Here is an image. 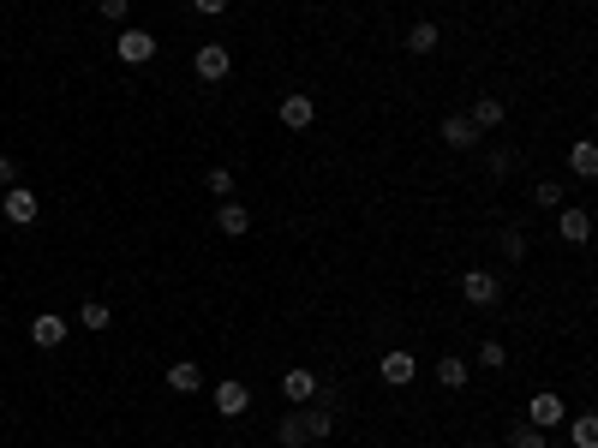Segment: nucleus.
I'll return each mask as SVG.
<instances>
[{
    "label": "nucleus",
    "instance_id": "obj_1",
    "mask_svg": "<svg viewBox=\"0 0 598 448\" xmlns=\"http://www.w3.org/2000/svg\"><path fill=\"white\" fill-rule=\"evenodd\" d=\"M461 299H467L473 311H491V305L502 299V281L491 270H467V275H461Z\"/></svg>",
    "mask_w": 598,
    "mask_h": 448
},
{
    "label": "nucleus",
    "instance_id": "obj_2",
    "mask_svg": "<svg viewBox=\"0 0 598 448\" xmlns=\"http://www.w3.org/2000/svg\"><path fill=\"white\" fill-rule=\"evenodd\" d=\"M192 66H198L203 84H221L228 79V66H234V54H228V42H203L198 54H192Z\"/></svg>",
    "mask_w": 598,
    "mask_h": 448
},
{
    "label": "nucleus",
    "instance_id": "obj_3",
    "mask_svg": "<svg viewBox=\"0 0 598 448\" xmlns=\"http://www.w3.org/2000/svg\"><path fill=\"white\" fill-rule=\"evenodd\" d=\"M562 419H569V412H562V394L544 389V394H533V401H527V425H533V430H557Z\"/></svg>",
    "mask_w": 598,
    "mask_h": 448
},
{
    "label": "nucleus",
    "instance_id": "obj_4",
    "mask_svg": "<svg viewBox=\"0 0 598 448\" xmlns=\"http://www.w3.org/2000/svg\"><path fill=\"white\" fill-rule=\"evenodd\" d=\"M378 377H383V383H389V389H407V383H413V377H419V359H413V353H383V365H378Z\"/></svg>",
    "mask_w": 598,
    "mask_h": 448
},
{
    "label": "nucleus",
    "instance_id": "obj_5",
    "mask_svg": "<svg viewBox=\"0 0 598 448\" xmlns=\"http://www.w3.org/2000/svg\"><path fill=\"white\" fill-rule=\"evenodd\" d=\"M114 54L126 60V66H144V60H156V37H150V30H120Z\"/></svg>",
    "mask_w": 598,
    "mask_h": 448
},
{
    "label": "nucleus",
    "instance_id": "obj_6",
    "mask_svg": "<svg viewBox=\"0 0 598 448\" xmlns=\"http://www.w3.org/2000/svg\"><path fill=\"white\" fill-rule=\"evenodd\" d=\"M210 401H216V412H221V419H239V412L252 407V389L228 377V383H216V389H210Z\"/></svg>",
    "mask_w": 598,
    "mask_h": 448
},
{
    "label": "nucleus",
    "instance_id": "obj_7",
    "mask_svg": "<svg viewBox=\"0 0 598 448\" xmlns=\"http://www.w3.org/2000/svg\"><path fill=\"white\" fill-rule=\"evenodd\" d=\"M0 210H6L12 228H30V221H37V192H30V186H6V203H0Z\"/></svg>",
    "mask_w": 598,
    "mask_h": 448
},
{
    "label": "nucleus",
    "instance_id": "obj_8",
    "mask_svg": "<svg viewBox=\"0 0 598 448\" xmlns=\"http://www.w3.org/2000/svg\"><path fill=\"white\" fill-rule=\"evenodd\" d=\"M281 126H287V132H305V126H311V120H318V108H311V96H281Z\"/></svg>",
    "mask_w": 598,
    "mask_h": 448
},
{
    "label": "nucleus",
    "instance_id": "obj_9",
    "mask_svg": "<svg viewBox=\"0 0 598 448\" xmlns=\"http://www.w3.org/2000/svg\"><path fill=\"white\" fill-rule=\"evenodd\" d=\"M66 329H72L66 317H54V311H37V323H30V341H37V347H60V341H66Z\"/></svg>",
    "mask_w": 598,
    "mask_h": 448
},
{
    "label": "nucleus",
    "instance_id": "obj_10",
    "mask_svg": "<svg viewBox=\"0 0 598 448\" xmlns=\"http://www.w3.org/2000/svg\"><path fill=\"white\" fill-rule=\"evenodd\" d=\"M502 120H509V108H502L497 96H478L473 114H467V126H473V132H491V126H502Z\"/></svg>",
    "mask_w": 598,
    "mask_h": 448
},
{
    "label": "nucleus",
    "instance_id": "obj_11",
    "mask_svg": "<svg viewBox=\"0 0 598 448\" xmlns=\"http://www.w3.org/2000/svg\"><path fill=\"white\" fill-rule=\"evenodd\" d=\"M216 228L228 239H239L245 228H252V215H245V203H234V197H221V210H216Z\"/></svg>",
    "mask_w": 598,
    "mask_h": 448
},
{
    "label": "nucleus",
    "instance_id": "obj_12",
    "mask_svg": "<svg viewBox=\"0 0 598 448\" xmlns=\"http://www.w3.org/2000/svg\"><path fill=\"white\" fill-rule=\"evenodd\" d=\"M168 389H174V394H198L203 389V370L192 365V359H179V365H168Z\"/></svg>",
    "mask_w": 598,
    "mask_h": 448
},
{
    "label": "nucleus",
    "instance_id": "obj_13",
    "mask_svg": "<svg viewBox=\"0 0 598 448\" xmlns=\"http://www.w3.org/2000/svg\"><path fill=\"white\" fill-rule=\"evenodd\" d=\"M437 132H443V144H449V150H473V144H478V132L467 126V114H449Z\"/></svg>",
    "mask_w": 598,
    "mask_h": 448
},
{
    "label": "nucleus",
    "instance_id": "obj_14",
    "mask_svg": "<svg viewBox=\"0 0 598 448\" xmlns=\"http://www.w3.org/2000/svg\"><path fill=\"white\" fill-rule=\"evenodd\" d=\"M281 394L287 401H311L318 394V370H281Z\"/></svg>",
    "mask_w": 598,
    "mask_h": 448
},
{
    "label": "nucleus",
    "instance_id": "obj_15",
    "mask_svg": "<svg viewBox=\"0 0 598 448\" xmlns=\"http://www.w3.org/2000/svg\"><path fill=\"white\" fill-rule=\"evenodd\" d=\"M276 443H281V448H305V443H311L305 412H287V419H276Z\"/></svg>",
    "mask_w": 598,
    "mask_h": 448
},
{
    "label": "nucleus",
    "instance_id": "obj_16",
    "mask_svg": "<svg viewBox=\"0 0 598 448\" xmlns=\"http://www.w3.org/2000/svg\"><path fill=\"white\" fill-rule=\"evenodd\" d=\"M569 174H575V179H598V144L580 137L575 150H569Z\"/></svg>",
    "mask_w": 598,
    "mask_h": 448
},
{
    "label": "nucleus",
    "instance_id": "obj_17",
    "mask_svg": "<svg viewBox=\"0 0 598 448\" xmlns=\"http://www.w3.org/2000/svg\"><path fill=\"white\" fill-rule=\"evenodd\" d=\"M557 234L569 239V245H586V234H593V215H586V210H562Z\"/></svg>",
    "mask_w": 598,
    "mask_h": 448
},
{
    "label": "nucleus",
    "instance_id": "obj_18",
    "mask_svg": "<svg viewBox=\"0 0 598 448\" xmlns=\"http://www.w3.org/2000/svg\"><path fill=\"white\" fill-rule=\"evenodd\" d=\"M437 383H443V389H467V359H455V353L437 359Z\"/></svg>",
    "mask_w": 598,
    "mask_h": 448
},
{
    "label": "nucleus",
    "instance_id": "obj_19",
    "mask_svg": "<svg viewBox=\"0 0 598 448\" xmlns=\"http://www.w3.org/2000/svg\"><path fill=\"white\" fill-rule=\"evenodd\" d=\"M431 48H437V24L419 19L413 30H407V54H431Z\"/></svg>",
    "mask_w": 598,
    "mask_h": 448
},
{
    "label": "nucleus",
    "instance_id": "obj_20",
    "mask_svg": "<svg viewBox=\"0 0 598 448\" xmlns=\"http://www.w3.org/2000/svg\"><path fill=\"white\" fill-rule=\"evenodd\" d=\"M533 203H538V210H562V179H538Z\"/></svg>",
    "mask_w": 598,
    "mask_h": 448
},
{
    "label": "nucleus",
    "instance_id": "obj_21",
    "mask_svg": "<svg viewBox=\"0 0 598 448\" xmlns=\"http://www.w3.org/2000/svg\"><path fill=\"white\" fill-rule=\"evenodd\" d=\"M305 430H311V443H323V436H329V430H336V412H329V407L305 412Z\"/></svg>",
    "mask_w": 598,
    "mask_h": 448
},
{
    "label": "nucleus",
    "instance_id": "obj_22",
    "mask_svg": "<svg viewBox=\"0 0 598 448\" xmlns=\"http://www.w3.org/2000/svg\"><path fill=\"white\" fill-rule=\"evenodd\" d=\"M509 448H551V443H544V430H533V425H515V430H509Z\"/></svg>",
    "mask_w": 598,
    "mask_h": 448
},
{
    "label": "nucleus",
    "instance_id": "obj_23",
    "mask_svg": "<svg viewBox=\"0 0 598 448\" xmlns=\"http://www.w3.org/2000/svg\"><path fill=\"white\" fill-rule=\"evenodd\" d=\"M575 448H598V419L593 412H580L575 419Z\"/></svg>",
    "mask_w": 598,
    "mask_h": 448
},
{
    "label": "nucleus",
    "instance_id": "obj_24",
    "mask_svg": "<svg viewBox=\"0 0 598 448\" xmlns=\"http://www.w3.org/2000/svg\"><path fill=\"white\" fill-rule=\"evenodd\" d=\"M478 365H485V370H502V365H509V347H502V341H485V347H478Z\"/></svg>",
    "mask_w": 598,
    "mask_h": 448
},
{
    "label": "nucleus",
    "instance_id": "obj_25",
    "mask_svg": "<svg viewBox=\"0 0 598 448\" xmlns=\"http://www.w3.org/2000/svg\"><path fill=\"white\" fill-rule=\"evenodd\" d=\"M79 323H84V329H108L114 317H108V305H96V299H90V305L79 311Z\"/></svg>",
    "mask_w": 598,
    "mask_h": 448
},
{
    "label": "nucleus",
    "instance_id": "obj_26",
    "mask_svg": "<svg viewBox=\"0 0 598 448\" xmlns=\"http://www.w3.org/2000/svg\"><path fill=\"white\" fill-rule=\"evenodd\" d=\"M203 186H210L216 197H234V174H228V168H210V179H203Z\"/></svg>",
    "mask_w": 598,
    "mask_h": 448
},
{
    "label": "nucleus",
    "instance_id": "obj_27",
    "mask_svg": "<svg viewBox=\"0 0 598 448\" xmlns=\"http://www.w3.org/2000/svg\"><path fill=\"white\" fill-rule=\"evenodd\" d=\"M502 257H515V263L527 257V234H520V228H509V234H502Z\"/></svg>",
    "mask_w": 598,
    "mask_h": 448
},
{
    "label": "nucleus",
    "instance_id": "obj_28",
    "mask_svg": "<svg viewBox=\"0 0 598 448\" xmlns=\"http://www.w3.org/2000/svg\"><path fill=\"white\" fill-rule=\"evenodd\" d=\"M132 12V0H102V19H126Z\"/></svg>",
    "mask_w": 598,
    "mask_h": 448
},
{
    "label": "nucleus",
    "instance_id": "obj_29",
    "mask_svg": "<svg viewBox=\"0 0 598 448\" xmlns=\"http://www.w3.org/2000/svg\"><path fill=\"white\" fill-rule=\"evenodd\" d=\"M192 6H198L203 19H216V12H228V0H192Z\"/></svg>",
    "mask_w": 598,
    "mask_h": 448
},
{
    "label": "nucleus",
    "instance_id": "obj_30",
    "mask_svg": "<svg viewBox=\"0 0 598 448\" xmlns=\"http://www.w3.org/2000/svg\"><path fill=\"white\" fill-rule=\"evenodd\" d=\"M19 179V168H12V156H0V186H12Z\"/></svg>",
    "mask_w": 598,
    "mask_h": 448
},
{
    "label": "nucleus",
    "instance_id": "obj_31",
    "mask_svg": "<svg viewBox=\"0 0 598 448\" xmlns=\"http://www.w3.org/2000/svg\"><path fill=\"white\" fill-rule=\"evenodd\" d=\"M478 448H497V443H478Z\"/></svg>",
    "mask_w": 598,
    "mask_h": 448
}]
</instances>
